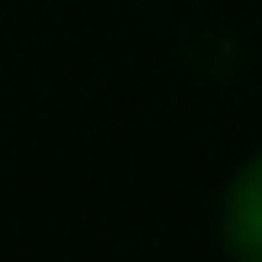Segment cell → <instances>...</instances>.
Segmentation results:
<instances>
[{
    "instance_id": "obj_1",
    "label": "cell",
    "mask_w": 262,
    "mask_h": 262,
    "mask_svg": "<svg viewBox=\"0 0 262 262\" xmlns=\"http://www.w3.org/2000/svg\"><path fill=\"white\" fill-rule=\"evenodd\" d=\"M220 225H225V252L235 262H262V156L230 177Z\"/></svg>"
}]
</instances>
